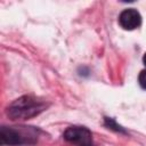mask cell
<instances>
[{"label":"cell","instance_id":"1","mask_svg":"<svg viewBox=\"0 0 146 146\" xmlns=\"http://www.w3.org/2000/svg\"><path fill=\"white\" fill-rule=\"evenodd\" d=\"M48 104L33 96H22L15 99L7 108V115L11 120H26L39 115L47 108Z\"/></svg>","mask_w":146,"mask_h":146},{"label":"cell","instance_id":"2","mask_svg":"<svg viewBox=\"0 0 146 146\" xmlns=\"http://www.w3.org/2000/svg\"><path fill=\"white\" fill-rule=\"evenodd\" d=\"M36 140V135L33 130L30 132L15 129L10 127H1L0 129V144L1 145H22L32 144Z\"/></svg>","mask_w":146,"mask_h":146},{"label":"cell","instance_id":"3","mask_svg":"<svg viewBox=\"0 0 146 146\" xmlns=\"http://www.w3.org/2000/svg\"><path fill=\"white\" fill-rule=\"evenodd\" d=\"M64 139L78 146H92L91 132L84 127H68L64 132Z\"/></svg>","mask_w":146,"mask_h":146},{"label":"cell","instance_id":"4","mask_svg":"<svg viewBox=\"0 0 146 146\" xmlns=\"http://www.w3.org/2000/svg\"><path fill=\"white\" fill-rule=\"evenodd\" d=\"M119 23L124 30H135L137 29L141 23V16L140 14L133 9L129 8L123 10L119 16Z\"/></svg>","mask_w":146,"mask_h":146},{"label":"cell","instance_id":"5","mask_svg":"<svg viewBox=\"0 0 146 146\" xmlns=\"http://www.w3.org/2000/svg\"><path fill=\"white\" fill-rule=\"evenodd\" d=\"M105 122H106V125L107 127H110L111 129H114V130H116V131H123L122 130V128L120 127V125H117L112 119H108V117H106L105 119Z\"/></svg>","mask_w":146,"mask_h":146},{"label":"cell","instance_id":"6","mask_svg":"<svg viewBox=\"0 0 146 146\" xmlns=\"http://www.w3.org/2000/svg\"><path fill=\"white\" fill-rule=\"evenodd\" d=\"M138 81H139V84L143 89H146V70L141 71L139 73V76H138Z\"/></svg>","mask_w":146,"mask_h":146},{"label":"cell","instance_id":"7","mask_svg":"<svg viewBox=\"0 0 146 146\" xmlns=\"http://www.w3.org/2000/svg\"><path fill=\"white\" fill-rule=\"evenodd\" d=\"M143 62H144V64H145V66H146V52H145V55H144V57H143Z\"/></svg>","mask_w":146,"mask_h":146}]
</instances>
